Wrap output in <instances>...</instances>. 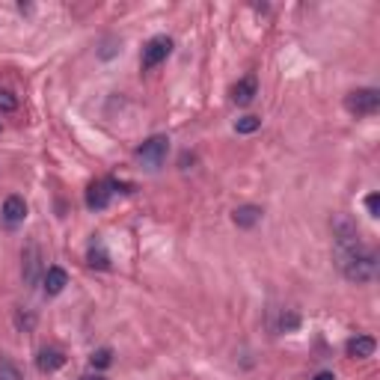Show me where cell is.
<instances>
[{"label": "cell", "instance_id": "1", "mask_svg": "<svg viewBox=\"0 0 380 380\" xmlns=\"http://www.w3.org/2000/svg\"><path fill=\"white\" fill-rule=\"evenodd\" d=\"M336 258H339L342 274L351 279V283H372L377 276V256L363 244L336 247Z\"/></svg>", "mask_w": 380, "mask_h": 380}, {"label": "cell", "instance_id": "2", "mask_svg": "<svg viewBox=\"0 0 380 380\" xmlns=\"http://www.w3.org/2000/svg\"><path fill=\"white\" fill-rule=\"evenodd\" d=\"M167 152H169V140L158 134V137H149L146 143L137 149V161L146 169H161L167 161Z\"/></svg>", "mask_w": 380, "mask_h": 380}, {"label": "cell", "instance_id": "3", "mask_svg": "<svg viewBox=\"0 0 380 380\" xmlns=\"http://www.w3.org/2000/svg\"><path fill=\"white\" fill-rule=\"evenodd\" d=\"M345 107L351 110V113H357V116H372V113H377V107H380V93L377 89H354L351 95L345 98Z\"/></svg>", "mask_w": 380, "mask_h": 380}, {"label": "cell", "instance_id": "4", "mask_svg": "<svg viewBox=\"0 0 380 380\" xmlns=\"http://www.w3.org/2000/svg\"><path fill=\"white\" fill-rule=\"evenodd\" d=\"M169 54H173V39H169V36H155V39H149L146 48H143V68L149 72V68L161 66Z\"/></svg>", "mask_w": 380, "mask_h": 380}, {"label": "cell", "instance_id": "5", "mask_svg": "<svg viewBox=\"0 0 380 380\" xmlns=\"http://www.w3.org/2000/svg\"><path fill=\"white\" fill-rule=\"evenodd\" d=\"M116 187L119 184L113 182V178H98V182H93V184H89V190H86V205L93 208V211H102V208L110 205Z\"/></svg>", "mask_w": 380, "mask_h": 380}, {"label": "cell", "instance_id": "6", "mask_svg": "<svg viewBox=\"0 0 380 380\" xmlns=\"http://www.w3.org/2000/svg\"><path fill=\"white\" fill-rule=\"evenodd\" d=\"M256 95H258V81H256V75H247L244 81H238L235 89H232V102H235V104H241V107L253 104V98H256Z\"/></svg>", "mask_w": 380, "mask_h": 380}, {"label": "cell", "instance_id": "7", "mask_svg": "<svg viewBox=\"0 0 380 380\" xmlns=\"http://www.w3.org/2000/svg\"><path fill=\"white\" fill-rule=\"evenodd\" d=\"M66 285H68V274L63 271V267H48V271L42 274V288H45L48 297H57Z\"/></svg>", "mask_w": 380, "mask_h": 380}, {"label": "cell", "instance_id": "8", "mask_svg": "<svg viewBox=\"0 0 380 380\" xmlns=\"http://www.w3.org/2000/svg\"><path fill=\"white\" fill-rule=\"evenodd\" d=\"M24 217H27V202L21 196H9L3 202V223L18 226V223H24Z\"/></svg>", "mask_w": 380, "mask_h": 380}, {"label": "cell", "instance_id": "9", "mask_svg": "<svg viewBox=\"0 0 380 380\" xmlns=\"http://www.w3.org/2000/svg\"><path fill=\"white\" fill-rule=\"evenodd\" d=\"M66 363V354L59 351V348H42L36 357V365H39V372H57V368H63Z\"/></svg>", "mask_w": 380, "mask_h": 380}, {"label": "cell", "instance_id": "10", "mask_svg": "<svg viewBox=\"0 0 380 380\" xmlns=\"http://www.w3.org/2000/svg\"><path fill=\"white\" fill-rule=\"evenodd\" d=\"M374 348L377 342L372 336H357L348 342V357H354V359H365V357H372L374 354Z\"/></svg>", "mask_w": 380, "mask_h": 380}, {"label": "cell", "instance_id": "11", "mask_svg": "<svg viewBox=\"0 0 380 380\" xmlns=\"http://www.w3.org/2000/svg\"><path fill=\"white\" fill-rule=\"evenodd\" d=\"M235 226H241V229H253L258 220H262V208L258 205H241V208H235Z\"/></svg>", "mask_w": 380, "mask_h": 380}, {"label": "cell", "instance_id": "12", "mask_svg": "<svg viewBox=\"0 0 380 380\" xmlns=\"http://www.w3.org/2000/svg\"><path fill=\"white\" fill-rule=\"evenodd\" d=\"M24 258H27V271H24V279H27V283H36V276H39V249H36V247H27Z\"/></svg>", "mask_w": 380, "mask_h": 380}, {"label": "cell", "instance_id": "13", "mask_svg": "<svg viewBox=\"0 0 380 380\" xmlns=\"http://www.w3.org/2000/svg\"><path fill=\"white\" fill-rule=\"evenodd\" d=\"M86 262H89V267H98V271H107V267H110V256L104 253V249L102 247H93V249H89V256H86Z\"/></svg>", "mask_w": 380, "mask_h": 380}, {"label": "cell", "instance_id": "14", "mask_svg": "<svg viewBox=\"0 0 380 380\" xmlns=\"http://www.w3.org/2000/svg\"><path fill=\"white\" fill-rule=\"evenodd\" d=\"M258 128H262V119L258 116H244V119H238L235 122L238 134H253V131H258Z\"/></svg>", "mask_w": 380, "mask_h": 380}, {"label": "cell", "instance_id": "15", "mask_svg": "<svg viewBox=\"0 0 380 380\" xmlns=\"http://www.w3.org/2000/svg\"><path fill=\"white\" fill-rule=\"evenodd\" d=\"M89 363H93V368H107L113 363V351H110V348H98V351L89 357Z\"/></svg>", "mask_w": 380, "mask_h": 380}, {"label": "cell", "instance_id": "16", "mask_svg": "<svg viewBox=\"0 0 380 380\" xmlns=\"http://www.w3.org/2000/svg\"><path fill=\"white\" fill-rule=\"evenodd\" d=\"M12 110H18L15 93H9V89H0V113H12Z\"/></svg>", "mask_w": 380, "mask_h": 380}, {"label": "cell", "instance_id": "17", "mask_svg": "<svg viewBox=\"0 0 380 380\" xmlns=\"http://www.w3.org/2000/svg\"><path fill=\"white\" fill-rule=\"evenodd\" d=\"M0 380H21V372L9 359H0Z\"/></svg>", "mask_w": 380, "mask_h": 380}, {"label": "cell", "instance_id": "18", "mask_svg": "<svg viewBox=\"0 0 380 380\" xmlns=\"http://www.w3.org/2000/svg\"><path fill=\"white\" fill-rule=\"evenodd\" d=\"M365 208H368V214H372V217H377V214H380V196H377V193L368 196V199H365Z\"/></svg>", "mask_w": 380, "mask_h": 380}, {"label": "cell", "instance_id": "19", "mask_svg": "<svg viewBox=\"0 0 380 380\" xmlns=\"http://www.w3.org/2000/svg\"><path fill=\"white\" fill-rule=\"evenodd\" d=\"M315 380H336V377L330 374V372H321V374H315Z\"/></svg>", "mask_w": 380, "mask_h": 380}, {"label": "cell", "instance_id": "20", "mask_svg": "<svg viewBox=\"0 0 380 380\" xmlns=\"http://www.w3.org/2000/svg\"><path fill=\"white\" fill-rule=\"evenodd\" d=\"M81 380H107V377H102V374H86V377H81Z\"/></svg>", "mask_w": 380, "mask_h": 380}]
</instances>
